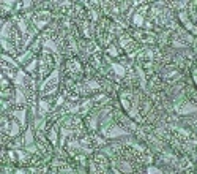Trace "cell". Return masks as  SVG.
I'll return each instance as SVG.
<instances>
[{"label":"cell","instance_id":"cell-7","mask_svg":"<svg viewBox=\"0 0 197 174\" xmlns=\"http://www.w3.org/2000/svg\"><path fill=\"white\" fill-rule=\"evenodd\" d=\"M148 172H163V169H158V168H148Z\"/></svg>","mask_w":197,"mask_h":174},{"label":"cell","instance_id":"cell-4","mask_svg":"<svg viewBox=\"0 0 197 174\" xmlns=\"http://www.w3.org/2000/svg\"><path fill=\"white\" fill-rule=\"evenodd\" d=\"M19 133V125H18V122L14 119L11 120V130H10V136H16Z\"/></svg>","mask_w":197,"mask_h":174},{"label":"cell","instance_id":"cell-3","mask_svg":"<svg viewBox=\"0 0 197 174\" xmlns=\"http://www.w3.org/2000/svg\"><path fill=\"white\" fill-rule=\"evenodd\" d=\"M49 108H50L49 101H46V100H39V114L44 116V114L49 111Z\"/></svg>","mask_w":197,"mask_h":174},{"label":"cell","instance_id":"cell-1","mask_svg":"<svg viewBox=\"0 0 197 174\" xmlns=\"http://www.w3.org/2000/svg\"><path fill=\"white\" fill-rule=\"evenodd\" d=\"M134 36L143 43H156V35L151 32H134Z\"/></svg>","mask_w":197,"mask_h":174},{"label":"cell","instance_id":"cell-2","mask_svg":"<svg viewBox=\"0 0 197 174\" xmlns=\"http://www.w3.org/2000/svg\"><path fill=\"white\" fill-rule=\"evenodd\" d=\"M143 15H145V8H142L137 15L134 16V25H137V27H142L143 25Z\"/></svg>","mask_w":197,"mask_h":174},{"label":"cell","instance_id":"cell-5","mask_svg":"<svg viewBox=\"0 0 197 174\" xmlns=\"http://www.w3.org/2000/svg\"><path fill=\"white\" fill-rule=\"evenodd\" d=\"M49 136H50V138H49V139H50V142H52V144L55 146V144H57V127L50 130V133H49Z\"/></svg>","mask_w":197,"mask_h":174},{"label":"cell","instance_id":"cell-6","mask_svg":"<svg viewBox=\"0 0 197 174\" xmlns=\"http://www.w3.org/2000/svg\"><path fill=\"white\" fill-rule=\"evenodd\" d=\"M107 54H109V56H112V57H118V56H120V52H118V51H117V48L112 45V46H109V48H107Z\"/></svg>","mask_w":197,"mask_h":174}]
</instances>
